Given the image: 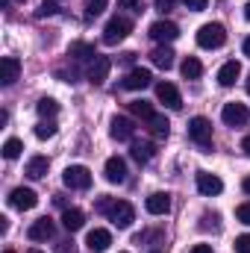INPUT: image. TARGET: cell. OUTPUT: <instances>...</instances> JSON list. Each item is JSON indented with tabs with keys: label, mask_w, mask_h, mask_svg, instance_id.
Returning a JSON list of instances; mask_svg holds the SVG:
<instances>
[{
	"label": "cell",
	"mask_w": 250,
	"mask_h": 253,
	"mask_svg": "<svg viewBox=\"0 0 250 253\" xmlns=\"http://www.w3.org/2000/svg\"><path fill=\"white\" fill-rule=\"evenodd\" d=\"M242 150H245V153H248V156H250V135H248V138H245V141H242Z\"/></svg>",
	"instance_id": "40"
},
{
	"label": "cell",
	"mask_w": 250,
	"mask_h": 253,
	"mask_svg": "<svg viewBox=\"0 0 250 253\" xmlns=\"http://www.w3.org/2000/svg\"><path fill=\"white\" fill-rule=\"evenodd\" d=\"M174 3H177V0H156V9H159V12H168V9H174Z\"/></svg>",
	"instance_id": "37"
},
{
	"label": "cell",
	"mask_w": 250,
	"mask_h": 253,
	"mask_svg": "<svg viewBox=\"0 0 250 253\" xmlns=\"http://www.w3.org/2000/svg\"><path fill=\"white\" fill-rule=\"evenodd\" d=\"M221 118H224V124L227 126H242V124H248V118H250V109L245 106V103H224V109H221Z\"/></svg>",
	"instance_id": "8"
},
{
	"label": "cell",
	"mask_w": 250,
	"mask_h": 253,
	"mask_svg": "<svg viewBox=\"0 0 250 253\" xmlns=\"http://www.w3.org/2000/svg\"><path fill=\"white\" fill-rule=\"evenodd\" d=\"M118 6H121V9H129V12H141V9H144L141 0H118Z\"/></svg>",
	"instance_id": "35"
},
{
	"label": "cell",
	"mask_w": 250,
	"mask_h": 253,
	"mask_svg": "<svg viewBox=\"0 0 250 253\" xmlns=\"http://www.w3.org/2000/svg\"><path fill=\"white\" fill-rule=\"evenodd\" d=\"M227 42V30H224V24H203L200 30H197V44L203 47V50H215V47H221Z\"/></svg>",
	"instance_id": "1"
},
{
	"label": "cell",
	"mask_w": 250,
	"mask_h": 253,
	"mask_svg": "<svg viewBox=\"0 0 250 253\" xmlns=\"http://www.w3.org/2000/svg\"><path fill=\"white\" fill-rule=\"evenodd\" d=\"M144 206H147L150 215H168V212H171V194H168V191H153V194L144 200Z\"/></svg>",
	"instance_id": "15"
},
{
	"label": "cell",
	"mask_w": 250,
	"mask_h": 253,
	"mask_svg": "<svg viewBox=\"0 0 250 253\" xmlns=\"http://www.w3.org/2000/svg\"><path fill=\"white\" fill-rule=\"evenodd\" d=\"M177 36H180V27L174 21H153L150 24V39L156 44H171V42H177Z\"/></svg>",
	"instance_id": "6"
},
{
	"label": "cell",
	"mask_w": 250,
	"mask_h": 253,
	"mask_svg": "<svg viewBox=\"0 0 250 253\" xmlns=\"http://www.w3.org/2000/svg\"><path fill=\"white\" fill-rule=\"evenodd\" d=\"M236 218H239L242 224H248V227H250V200H248V203H242V206L236 209Z\"/></svg>",
	"instance_id": "33"
},
{
	"label": "cell",
	"mask_w": 250,
	"mask_h": 253,
	"mask_svg": "<svg viewBox=\"0 0 250 253\" xmlns=\"http://www.w3.org/2000/svg\"><path fill=\"white\" fill-rule=\"evenodd\" d=\"M180 71H183V77H186V80H197V77L203 74V65H200L197 56H186L183 65H180Z\"/></svg>",
	"instance_id": "26"
},
{
	"label": "cell",
	"mask_w": 250,
	"mask_h": 253,
	"mask_svg": "<svg viewBox=\"0 0 250 253\" xmlns=\"http://www.w3.org/2000/svg\"><path fill=\"white\" fill-rule=\"evenodd\" d=\"M27 236H30V242H47V239H53V221L50 218L33 221L30 230H27Z\"/></svg>",
	"instance_id": "16"
},
{
	"label": "cell",
	"mask_w": 250,
	"mask_h": 253,
	"mask_svg": "<svg viewBox=\"0 0 250 253\" xmlns=\"http://www.w3.org/2000/svg\"><path fill=\"white\" fill-rule=\"evenodd\" d=\"M132 132H135V124L129 118H124V115H115L109 121V135L115 141H132Z\"/></svg>",
	"instance_id": "11"
},
{
	"label": "cell",
	"mask_w": 250,
	"mask_h": 253,
	"mask_svg": "<svg viewBox=\"0 0 250 253\" xmlns=\"http://www.w3.org/2000/svg\"><path fill=\"white\" fill-rule=\"evenodd\" d=\"M47 168H50V159L47 156H33L30 162H27V177L30 180H42V177H47Z\"/></svg>",
	"instance_id": "20"
},
{
	"label": "cell",
	"mask_w": 250,
	"mask_h": 253,
	"mask_svg": "<svg viewBox=\"0 0 250 253\" xmlns=\"http://www.w3.org/2000/svg\"><path fill=\"white\" fill-rule=\"evenodd\" d=\"M36 112H39L42 118H53V115L59 112V103H56L53 97H42V100L36 103Z\"/></svg>",
	"instance_id": "28"
},
{
	"label": "cell",
	"mask_w": 250,
	"mask_h": 253,
	"mask_svg": "<svg viewBox=\"0 0 250 253\" xmlns=\"http://www.w3.org/2000/svg\"><path fill=\"white\" fill-rule=\"evenodd\" d=\"M150 83H153V74H150L147 68H132V71L124 77L121 85H124L126 91H141V88H147Z\"/></svg>",
	"instance_id": "10"
},
{
	"label": "cell",
	"mask_w": 250,
	"mask_h": 253,
	"mask_svg": "<svg viewBox=\"0 0 250 253\" xmlns=\"http://www.w3.org/2000/svg\"><path fill=\"white\" fill-rule=\"evenodd\" d=\"M109 71H112V59L109 56H94V62L88 65V83H94V85L106 83Z\"/></svg>",
	"instance_id": "13"
},
{
	"label": "cell",
	"mask_w": 250,
	"mask_h": 253,
	"mask_svg": "<svg viewBox=\"0 0 250 253\" xmlns=\"http://www.w3.org/2000/svg\"><path fill=\"white\" fill-rule=\"evenodd\" d=\"M153 253H159V251H153Z\"/></svg>",
	"instance_id": "46"
},
{
	"label": "cell",
	"mask_w": 250,
	"mask_h": 253,
	"mask_svg": "<svg viewBox=\"0 0 250 253\" xmlns=\"http://www.w3.org/2000/svg\"><path fill=\"white\" fill-rule=\"evenodd\" d=\"M248 94H250V74H248Z\"/></svg>",
	"instance_id": "43"
},
{
	"label": "cell",
	"mask_w": 250,
	"mask_h": 253,
	"mask_svg": "<svg viewBox=\"0 0 250 253\" xmlns=\"http://www.w3.org/2000/svg\"><path fill=\"white\" fill-rule=\"evenodd\" d=\"M147 126H150V135L153 138H168V132H171V121L165 115H153L147 121Z\"/></svg>",
	"instance_id": "25"
},
{
	"label": "cell",
	"mask_w": 250,
	"mask_h": 253,
	"mask_svg": "<svg viewBox=\"0 0 250 253\" xmlns=\"http://www.w3.org/2000/svg\"><path fill=\"white\" fill-rule=\"evenodd\" d=\"M239 77H242V65L236 62V59H233V62H227L221 71H218V83H221L224 88L236 85V80H239Z\"/></svg>",
	"instance_id": "21"
},
{
	"label": "cell",
	"mask_w": 250,
	"mask_h": 253,
	"mask_svg": "<svg viewBox=\"0 0 250 253\" xmlns=\"http://www.w3.org/2000/svg\"><path fill=\"white\" fill-rule=\"evenodd\" d=\"M245 56H248V59H250V36H248V39H245Z\"/></svg>",
	"instance_id": "41"
},
{
	"label": "cell",
	"mask_w": 250,
	"mask_h": 253,
	"mask_svg": "<svg viewBox=\"0 0 250 253\" xmlns=\"http://www.w3.org/2000/svg\"><path fill=\"white\" fill-rule=\"evenodd\" d=\"M27 253H42V251H36V248H33V251H27Z\"/></svg>",
	"instance_id": "44"
},
{
	"label": "cell",
	"mask_w": 250,
	"mask_h": 253,
	"mask_svg": "<svg viewBox=\"0 0 250 253\" xmlns=\"http://www.w3.org/2000/svg\"><path fill=\"white\" fill-rule=\"evenodd\" d=\"M129 33H132V21L118 15V18H112L103 27V44H118V42H124Z\"/></svg>",
	"instance_id": "2"
},
{
	"label": "cell",
	"mask_w": 250,
	"mask_h": 253,
	"mask_svg": "<svg viewBox=\"0 0 250 253\" xmlns=\"http://www.w3.org/2000/svg\"><path fill=\"white\" fill-rule=\"evenodd\" d=\"M236 253H250V233L236 239Z\"/></svg>",
	"instance_id": "34"
},
{
	"label": "cell",
	"mask_w": 250,
	"mask_h": 253,
	"mask_svg": "<svg viewBox=\"0 0 250 253\" xmlns=\"http://www.w3.org/2000/svg\"><path fill=\"white\" fill-rule=\"evenodd\" d=\"M62 183L68 189H77V191H85L91 186V171L85 165H68L62 174Z\"/></svg>",
	"instance_id": "3"
},
{
	"label": "cell",
	"mask_w": 250,
	"mask_h": 253,
	"mask_svg": "<svg viewBox=\"0 0 250 253\" xmlns=\"http://www.w3.org/2000/svg\"><path fill=\"white\" fill-rule=\"evenodd\" d=\"M109 245H112V233H109V230H100V227H94V230L85 236V248H88L91 253L109 251Z\"/></svg>",
	"instance_id": "12"
},
{
	"label": "cell",
	"mask_w": 250,
	"mask_h": 253,
	"mask_svg": "<svg viewBox=\"0 0 250 253\" xmlns=\"http://www.w3.org/2000/svg\"><path fill=\"white\" fill-rule=\"evenodd\" d=\"M188 253H212V245H194Z\"/></svg>",
	"instance_id": "38"
},
{
	"label": "cell",
	"mask_w": 250,
	"mask_h": 253,
	"mask_svg": "<svg viewBox=\"0 0 250 253\" xmlns=\"http://www.w3.org/2000/svg\"><path fill=\"white\" fill-rule=\"evenodd\" d=\"M245 18H248V21H250V3H248V6H245Z\"/></svg>",
	"instance_id": "42"
},
{
	"label": "cell",
	"mask_w": 250,
	"mask_h": 253,
	"mask_svg": "<svg viewBox=\"0 0 250 253\" xmlns=\"http://www.w3.org/2000/svg\"><path fill=\"white\" fill-rule=\"evenodd\" d=\"M106 180L109 183H124L126 180V162L121 156H109L106 159Z\"/></svg>",
	"instance_id": "18"
},
{
	"label": "cell",
	"mask_w": 250,
	"mask_h": 253,
	"mask_svg": "<svg viewBox=\"0 0 250 253\" xmlns=\"http://www.w3.org/2000/svg\"><path fill=\"white\" fill-rule=\"evenodd\" d=\"M18 74H21V62L15 56H3L0 59V83L3 85H12L18 80Z\"/></svg>",
	"instance_id": "17"
},
{
	"label": "cell",
	"mask_w": 250,
	"mask_h": 253,
	"mask_svg": "<svg viewBox=\"0 0 250 253\" xmlns=\"http://www.w3.org/2000/svg\"><path fill=\"white\" fill-rule=\"evenodd\" d=\"M156 97H159V103H165L174 112L183 109V97H180V91H177L174 83H156Z\"/></svg>",
	"instance_id": "9"
},
{
	"label": "cell",
	"mask_w": 250,
	"mask_h": 253,
	"mask_svg": "<svg viewBox=\"0 0 250 253\" xmlns=\"http://www.w3.org/2000/svg\"><path fill=\"white\" fill-rule=\"evenodd\" d=\"M36 135H39L42 141H44V138H53V135H56V124H53V121H42V124L36 126Z\"/></svg>",
	"instance_id": "30"
},
{
	"label": "cell",
	"mask_w": 250,
	"mask_h": 253,
	"mask_svg": "<svg viewBox=\"0 0 250 253\" xmlns=\"http://www.w3.org/2000/svg\"><path fill=\"white\" fill-rule=\"evenodd\" d=\"M188 138H191L194 144H200V147H209V144H212V121L203 118V115L191 118V121H188Z\"/></svg>",
	"instance_id": "4"
},
{
	"label": "cell",
	"mask_w": 250,
	"mask_h": 253,
	"mask_svg": "<svg viewBox=\"0 0 250 253\" xmlns=\"http://www.w3.org/2000/svg\"><path fill=\"white\" fill-rule=\"evenodd\" d=\"M36 203H39V194L33 189H24V186H18V189L9 191V206L12 209H21V212H27V209H36Z\"/></svg>",
	"instance_id": "7"
},
{
	"label": "cell",
	"mask_w": 250,
	"mask_h": 253,
	"mask_svg": "<svg viewBox=\"0 0 250 253\" xmlns=\"http://www.w3.org/2000/svg\"><path fill=\"white\" fill-rule=\"evenodd\" d=\"M56 12H59V6H56L53 0H44V3L39 6V12H36V15H39V18H50V15H56Z\"/></svg>",
	"instance_id": "32"
},
{
	"label": "cell",
	"mask_w": 250,
	"mask_h": 253,
	"mask_svg": "<svg viewBox=\"0 0 250 253\" xmlns=\"http://www.w3.org/2000/svg\"><path fill=\"white\" fill-rule=\"evenodd\" d=\"M68 56H74L77 62H94V44H85V42H74L68 47Z\"/></svg>",
	"instance_id": "22"
},
{
	"label": "cell",
	"mask_w": 250,
	"mask_h": 253,
	"mask_svg": "<svg viewBox=\"0 0 250 253\" xmlns=\"http://www.w3.org/2000/svg\"><path fill=\"white\" fill-rule=\"evenodd\" d=\"M83 224H85V215H83V209L71 206V209H65V212H62V227L68 230V233H77V230H83Z\"/></svg>",
	"instance_id": "19"
},
{
	"label": "cell",
	"mask_w": 250,
	"mask_h": 253,
	"mask_svg": "<svg viewBox=\"0 0 250 253\" xmlns=\"http://www.w3.org/2000/svg\"><path fill=\"white\" fill-rule=\"evenodd\" d=\"M242 189H245V194H250V174L242 180Z\"/></svg>",
	"instance_id": "39"
},
{
	"label": "cell",
	"mask_w": 250,
	"mask_h": 253,
	"mask_svg": "<svg viewBox=\"0 0 250 253\" xmlns=\"http://www.w3.org/2000/svg\"><path fill=\"white\" fill-rule=\"evenodd\" d=\"M109 221H112L118 230L132 227V221H135V209H132V203H126V200H115L112 209H109Z\"/></svg>",
	"instance_id": "5"
},
{
	"label": "cell",
	"mask_w": 250,
	"mask_h": 253,
	"mask_svg": "<svg viewBox=\"0 0 250 253\" xmlns=\"http://www.w3.org/2000/svg\"><path fill=\"white\" fill-rule=\"evenodd\" d=\"M150 59H153L156 68H165V71H168V68H174V50H171L168 44H162V47H156V50L150 53Z\"/></svg>",
	"instance_id": "24"
},
{
	"label": "cell",
	"mask_w": 250,
	"mask_h": 253,
	"mask_svg": "<svg viewBox=\"0 0 250 253\" xmlns=\"http://www.w3.org/2000/svg\"><path fill=\"white\" fill-rule=\"evenodd\" d=\"M197 191L206 194V197H215V194L224 191V183H221V177H215V174H209V171H200V174H197Z\"/></svg>",
	"instance_id": "14"
},
{
	"label": "cell",
	"mask_w": 250,
	"mask_h": 253,
	"mask_svg": "<svg viewBox=\"0 0 250 253\" xmlns=\"http://www.w3.org/2000/svg\"><path fill=\"white\" fill-rule=\"evenodd\" d=\"M129 112H132L135 118H141V121H150V118L156 115L153 106H150L147 100H132V103H129Z\"/></svg>",
	"instance_id": "27"
},
{
	"label": "cell",
	"mask_w": 250,
	"mask_h": 253,
	"mask_svg": "<svg viewBox=\"0 0 250 253\" xmlns=\"http://www.w3.org/2000/svg\"><path fill=\"white\" fill-rule=\"evenodd\" d=\"M103 9H106V0H85V15L88 18H97Z\"/></svg>",
	"instance_id": "31"
},
{
	"label": "cell",
	"mask_w": 250,
	"mask_h": 253,
	"mask_svg": "<svg viewBox=\"0 0 250 253\" xmlns=\"http://www.w3.org/2000/svg\"><path fill=\"white\" fill-rule=\"evenodd\" d=\"M129 153H132V159H135L138 165H144V162L153 159V144H150V141H132V144H129Z\"/></svg>",
	"instance_id": "23"
},
{
	"label": "cell",
	"mask_w": 250,
	"mask_h": 253,
	"mask_svg": "<svg viewBox=\"0 0 250 253\" xmlns=\"http://www.w3.org/2000/svg\"><path fill=\"white\" fill-rule=\"evenodd\" d=\"M21 150H24V141L21 138H6V144H3V156L6 159H18Z\"/></svg>",
	"instance_id": "29"
},
{
	"label": "cell",
	"mask_w": 250,
	"mask_h": 253,
	"mask_svg": "<svg viewBox=\"0 0 250 253\" xmlns=\"http://www.w3.org/2000/svg\"><path fill=\"white\" fill-rule=\"evenodd\" d=\"M206 3H209V0H183V6L191 9V12H203V9H206Z\"/></svg>",
	"instance_id": "36"
},
{
	"label": "cell",
	"mask_w": 250,
	"mask_h": 253,
	"mask_svg": "<svg viewBox=\"0 0 250 253\" xmlns=\"http://www.w3.org/2000/svg\"><path fill=\"white\" fill-rule=\"evenodd\" d=\"M3 253H12V251H3Z\"/></svg>",
	"instance_id": "45"
}]
</instances>
